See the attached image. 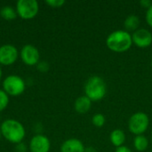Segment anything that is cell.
<instances>
[{"label": "cell", "instance_id": "cell-21", "mask_svg": "<svg viewBox=\"0 0 152 152\" xmlns=\"http://www.w3.org/2000/svg\"><path fill=\"white\" fill-rule=\"evenodd\" d=\"M27 151H28V148L24 142H21L15 144V151L16 152H27Z\"/></svg>", "mask_w": 152, "mask_h": 152}, {"label": "cell", "instance_id": "cell-20", "mask_svg": "<svg viewBox=\"0 0 152 152\" xmlns=\"http://www.w3.org/2000/svg\"><path fill=\"white\" fill-rule=\"evenodd\" d=\"M37 69L40 72H46V71H48V69L50 68V65L46 61H40L37 64Z\"/></svg>", "mask_w": 152, "mask_h": 152}, {"label": "cell", "instance_id": "cell-8", "mask_svg": "<svg viewBox=\"0 0 152 152\" xmlns=\"http://www.w3.org/2000/svg\"><path fill=\"white\" fill-rule=\"evenodd\" d=\"M23 63L28 66H35L40 61V53L38 49L32 45H25L20 53Z\"/></svg>", "mask_w": 152, "mask_h": 152}, {"label": "cell", "instance_id": "cell-29", "mask_svg": "<svg viewBox=\"0 0 152 152\" xmlns=\"http://www.w3.org/2000/svg\"><path fill=\"white\" fill-rule=\"evenodd\" d=\"M151 141H152V136H151Z\"/></svg>", "mask_w": 152, "mask_h": 152}, {"label": "cell", "instance_id": "cell-26", "mask_svg": "<svg viewBox=\"0 0 152 152\" xmlns=\"http://www.w3.org/2000/svg\"><path fill=\"white\" fill-rule=\"evenodd\" d=\"M2 75H3V72H2V68H1V65H0V81H1V78H2Z\"/></svg>", "mask_w": 152, "mask_h": 152}, {"label": "cell", "instance_id": "cell-28", "mask_svg": "<svg viewBox=\"0 0 152 152\" xmlns=\"http://www.w3.org/2000/svg\"><path fill=\"white\" fill-rule=\"evenodd\" d=\"M151 67H152V60H151Z\"/></svg>", "mask_w": 152, "mask_h": 152}, {"label": "cell", "instance_id": "cell-18", "mask_svg": "<svg viewBox=\"0 0 152 152\" xmlns=\"http://www.w3.org/2000/svg\"><path fill=\"white\" fill-rule=\"evenodd\" d=\"M92 123L96 127H102L105 124V117L101 113H97V114L93 116Z\"/></svg>", "mask_w": 152, "mask_h": 152}, {"label": "cell", "instance_id": "cell-3", "mask_svg": "<svg viewBox=\"0 0 152 152\" xmlns=\"http://www.w3.org/2000/svg\"><path fill=\"white\" fill-rule=\"evenodd\" d=\"M85 94L92 102H99L104 98L107 93V86L104 79L99 76L90 77L85 84Z\"/></svg>", "mask_w": 152, "mask_h": 152}, {"label": "cell", "instance_id": "cell-2", "mask_svg": "<svg viewBox=\"0 0 152 152\" xmlns=\"http://www.w3.org/2000/svg\"><path fill=\"white\" fill-rule=\"evenodd\" d=\"M132 45V36L126 30L113 31L106 39L107 47L115 53H125L131 48Z\"/></svg>", "mask_w": 152, "mask_h": 152}, {"label": "cell", "instance_id": "cell-13", "mask_svg": "<svg viewBox=\"0 0 152 152\" xmlns=\"http://www.w3.org/2000/svg\"><path fill=\"white\" fill-rule=\"evenodd\" d=\"M110 140L115 147L118 148L123 146L126 141V134L121 129H115L111 132L110 135Z\"/></svg>", "mask_w": 152, "mask_h": 152}, {"label": "cell", "instance_id": "cell-11", "mask_svg": "<svg viewBox=\"0 0 152 152\" xmlns=\"http://www.w3.org/2000/svg\"><path fill=\"white\" fill-rule=\"evenodd\" d=\"M83 142L76 138L66 140L61 146V152H85Z\"/></svg>", "mask_w": 152, "mask_h": 152}, {"label": "cell", "instance_id": "cell-12", "mask_svg": "<svg viewBox=\"0 0 152 152\" xmlns=\"http://www.w3.org/2000/svg\"><path fill=\"white\" fill-rule=\"evenodd\" d=\"M92 106V101L86 95L78 97L74 103L75 110L79 114H85L88 112Z\"/></svg>", "mask_w": 152, "mask_h": 152}, {"label": "cell", "instance_id": "cell-22", "mask_svg": "<svg viewBox=\"0 0 152 152\" xmlns=\"http://www.w3.org/2000/svg\"><path fill=\"white\" fill-rule=\"evenodd\" d=\"M146 21H147L148 25L152 28V5L149 9H147V12H146Z\"/></svg>", "mask_w": 152, "mask_h": 152}, {"label": "cell", "instance_id": "cell-6", "mask_svg": "<svg viewBox=\"0 0 152 152\" xmlns=\"http://www.w3.org/2000/svg\"><path fill=\"white\" fill-rule=\"evenodd\" d=\"M17 15L24 20H30L37 16L39 4L37 0H19L16 3Z\"/></svg>", "mask_w": 152, "mask_h": 152}, {"label": "cell", "instance_id": "cell-16", "mask_svg": "<svg viewBox=\"0 0 152 152\" xmlns=\"http://www.w3.org/2000/svg\"><path fill=\"white\" fill-rule=\"evenodd\" d=\"M0 16L6 20H14L18 15L16 9H14L12 6L4 5L0 9Z\"/></svg>", "mask_w": 152, "mask_h": 152}, {"label": "cell", "instance_id": "cell-23", "mask_svg": "<svg viewBox=\"0 0 152 152\" xmlns=\"http://www.w3.org/2000/svg\"><path fill=\"white\" fill-rule=\"evenodd\" d=\"M140 4L142 5V7L149 9L152 5V2L151 0H141L140 1Z\"/></svg>", "mask_w": 152, "mask_h": 152}, {"label": "cell", "instance_id": "cell-10", "mask_svg": "<svg viewBox=\"0 0 152 152\" xmlns=\"http://www.w3.org/2000/svg\"><path fill=\"white\" fill-rule=\"evenodd\" d=\"M133 44L137 47L146 48L152 44V34L146 28H138L132 35Z\"/></svg>", "mask_w": 152, "mask_h": 152}, {"label": "cell", "instance_id": "cell-15", "mask_svg": "<svg viewBox=\"0 0 152 152\" xmlns=\"http://www.w3.org/2000/svg\"><path fill=\"white\" fill-rule=\"evenodd\" d=\"M134 149L137 151H145L147 150L148 146H149V141L142 134L136 135L134 137Z\"/></svg>", "mask_w": 152, "mask_h": 152}, {"label": "cell", "instance_id": "cell-1", "mask_svg": "<svg viewBox=\"0 0 152 152\" xmlns=\"http://www.w3.org/2000/svg\"><path fill=\"white\" fill-rule=\"evenodd\" d=\"M0 131L2 136L13 144L21 142L26 135V130L23 125L13 118H8L3 121L0 126Z\"/></svg>", "mask_w": 152, "mask_h": 152}, {"label": "cell", "instance_id": "cell-7", "mask_svg": "<svg viewBox=\"0 0 152 152\" xmlns=\"http://www.w3.org/2000/svg\"><path fill=\"white\" fill-rule=\"evenodd\" d=\"M20 53L18 49L10 44L0 46V65L10 66L12 65L18 59Z\"/></svg>", "mask_w": 152, "mask_h": 152}, {"label": "cell", "instance_id": "cell-9", "mask_svg": "<svg viewBox=\"0 0 152 152\" xmlns=\"http://www.w3.org/2000/svg\"><path fill=\"white\" fill-rule=\"evenodd\" d=\"M28 149L30 152H49L51 149V142L45 135L38 134L31 138Z\"/></svg>", "mask_w": 152, "mask_h": 152}, {"label": "cell", "instance_id": "cell-19", "mask_svg": "<svg viewBox=\"0 0 152 152\" xmlns=\"http://www.w3.org/2000/svg\"><path fill=\"white\" fill-rule=\"evenodd\" d=\"M45 4L52 8H59V7H61L65 4V1L64 0H46Z\"/></svg>", "mask_w": 152, "mask_h": 152}, {"label": "cell", "instance_id": "cell-4", "mask_svg": "<svg viewBox=\"0 0 152 152\" xmlns=\"http://www.w3.org/2000/svg\"><path fill=\"white\" fill-rule=\"evenodd\" d=\"M26 83L18 75H9L3 81V90L10 96H19L24 93Z\"/></svg>", "mask_w": 152, "mask_h": 152}, {"label": "cell", "instance_id": "cell-27", "mask_svg": "<svg viewBox=\"0 0 152 152\" xmlns=\"http://www.w3.org/2000/svg\"><path fill=\"white\" fill-rule=\"evenodd\" d=\"M1 137H2V134H1V131H0V139H1Z\"/></svg>", "mask_w": 152, "mask_h": 152}, {"label": "cell", "instance_id": "cell-24", "mask_svg": "<svg viewBox=\"0 0 152 152\" xmlns=\"http://www.w3.org/2000/svg\"><path fill=\"white\" fill-rule=\"evenodd\" d=\"M115 152H132V151L128 147H126V146H121V147L117 148V150H116Z\"/></svg>", "mask_w": 152, "mask_h": 152}, {"label": "cell", "instance_id": "cell-17", "mask_svg": "<svg viewBox=\"0 0 152 152\" xmlns=\"http://www.w3.org/2000/svg\"><path fill=\"white\" fill-rule=\"evenodd\" d=\"M8 104H9V95L3 89H0V111L5 110Z\"/></svg>", "mask_w": 152, "mask_h": 152}, {"label": "cell", "instance_id": "cell-5", "mask_svg": "<svg viewBox=\"0 0 152 152\" xmlns=\"http://www.w3.org/2000/svg\"><path fill=\"white\" fill-rule=\"evenodd\" d=\"M150 119L146 113L139 111L131 116L128 121V129L129 131L135 134L141 135L145 133L149 127Z\"/></svg>", "mask_w": 152, "mask_h": 152}, {"label": "cell", "instance_id": "cell-14", "mask_svg": "<svg viewBox=\"0 0 152 152\" xmlns=\"http://www.w3.org/2000/svg\"><path fill=\"white\" fill-rule=\"evenodd\" d=\"M140 25V19L138 16L134 14H131L126 17V19L124 21V27L128 31H135L138 29V27Z\"/></svg>", "mask_w": 152, "mask_h": 152}, {"label": "cell", "instance_id": "cell-25", "mask_svg": "<svg viewBox=\"0 0 152 152\" xmlns=\"http://www.w3.org/2000/svg\"><path fill=\"white\" fill-rule=\"evenodd\" d=\"M85 152H97V151L94 147H88V148L85 149Z\"/></svg>", "mask_w": 152, "mask_h": 152}]
</instances>
